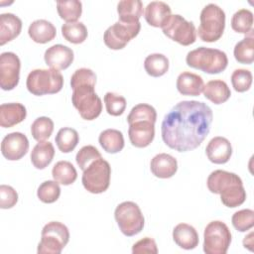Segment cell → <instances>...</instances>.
<instances>
[{"label":"cell","mask_w":254,"mask_h":254,"mask_svg":"<svg viewBox=\"0 0 254 254\" xmlns=\"http://www.w3.org/2000/svg\"><path fill=\"white\" fill-rule=\"evenodd\" d=\"M212 119V110L207 104L196 100L181 101L164 117L162 139L175 151H192L208 135Z\"/></svg>","instance_id":"6da1fadb"},{"label":"cell","mask_w":254,"mask_h":254,"mask_svg":"<svg viewBox=\"0 0 254 254\" xmlns=\"http://www.w3.org/2000/svg\"><path fill=\"white\" fill-rule=\"evenodd\" d=\"M206 186L210 192L220 194L221 202L227 207L239 206L246 199L242 180L234 173L215 170L208 176Z\"/></svg>","instance_id":"7a4b0ae2"},{"label":"cell","mask_w":254,"mask_h":254,"mask_svg":"<svg viewBox=\"0 0 254 254\" xmlns=\"http://www.w3.org/2000/svg\"><path fill=\"white\" fill-rule=\"evenodd\" d=\"M186 63L192 68L202 70L205 73L216 74L227 67L228 59L223 51L199 47L188 53Z\"/></svg>","instance_id":"3957f363"},{"label":"cell","mask_w":254,"mask_h":254,"mask_svg":"<svg viewBox=\"0 0 254 254\" xmlns=\"http://www.w3.org/2000/svg\"><path fill=\"white\" fill-rule=\"evenodd\" d=\"M199 20L196 33L201 41L213 43L221 38L225 29V13L218 5L209 3L204 6Z\"/></svg>","instance_id":"277c9868"},{"label":"cell","mask_w":254,"mask_h":254,"mask_svg":"<svg viewBox=\"0 0 254 254\" xmlns=\"http://www.w3.org/2000/svg\"><path fill=\"white\" fill-rule=\"evenodd\" d=\"M26 86L30 93L37 96L55 94L62 90L64 77L59 70L54 68H36L28 74Z\"/></svg>","instance_id":"5b68a950"},{"label":"cell","mask_w":254,"mask_h":254,"mask_svg":"<svg viewBox=\"0 0 254 254\" xmlns=\"http://www.w3.org/2000/svg\"><path fill=\"white\" fill-rule=\"evenodd\" d=\"M69 240L68 228L60 221L48 222L42 229L39 254H60Z\"/></svg>","instance_id":"8992f818"},{"label":"cell","mask_w":254,"mask_h":254,"mask_svg":"<svg viewBox=\"0 0 254 254\" xmlns=\"http://www.w3.org/2000/svg\"><path fill=\"white\" fill-rule=\"evenodd\" d=\"M114 217L120 231L128 237L140 233L144 227V215L134 201H123L114 211Z\"/></svg>","instance_id":"52a82bcc"},{"label":"cell","mask_w":254,"mask_h":254,"mask_svg":"<svg viewBox=\"0 0 254 254\" xmlns=\"http://www.w3.org/2000/svg\"><path fill=\"white\" fill-rule=\"evenodd\" d=\"M110 176L111 167L109 163L102 158H98L83 171L81 177L82 186L91 193L104 192L109 188Z\"/></svg>","instance_id":"ba28073f"},{"label":"cell","mask_w":254,"mask_h":254,"mask_svg":"<svg viewBox=\"0 0 254 254\" xmlns=\"http://www.w3.org/2000/svg\"><path fill=\"white\" fill-rule=\"evenodd\" d=\"M95 86L83 85L72 89L71 102L85 120H94L102 111V101L94 91Z\"/></svg>","instance_id":"9c48e42d"},{"label":"cell","mask_w":254,"mask_h":254,"mask_svg":"<svg viewBox=\"0 0 254 254\" xmlns=\"http://www.w3.org/2000/svg\"><path fill=\"white\" fill-rule=\"evenodd\" d=\"M231 243L228 226L220 221L209 222L203 232V251L206 254H225Z\"/></svg>","instance_id":"30bf717a"},{"label":"cell","mask_w":254,"mask_h":254,"mask_svg":"<svg viewBox=\"0 0 254 254\" xmlns=\"http://www.w3.org/2000/svg\"><path fill=\"white\" fill-rule=\"evenodd\" d=\"M141 24L137 22L118 21L104 32V44L111 50H121L140 32Z\"/></svg>","instance_id":"8fae6325"},{"label":"cell","mask_w":254,"mask_h":254,"mask_svg":"<svg viewBox=\"0 0 254 254\" xmlns=\"http://www.w3.org/2000/svg\"><path fill=\"white\" fill-rule=\"evenodd\" d=\"M163 33L182 46H190L196 40V30L192 22L179 14L171 15L162 27Z\"/></svg>","instance_id":"7c38bea8"},{"label":"cell","mask_w":254,"mask_h":254,"mask_svg":"<svg viewBox=\"0 0 254 254\" xmlns=\"http://www.w3.org/2000/svg\"><path fill=\"white\" fill-rule=\"evenodd\" d=\"M21 62L12 52H4L0 56V86L3 90L14 89L20 79Z\"/></svg>","instance_id":"4fadbf2b"},{"label":"cell","mask_w":254,"mask_h":254,"mask_svg":"<svg viewBox=\"0 0 254 254\" xmlns=\"http://www.w3.org/2000/svg\"><path fill=\"white\" fill-rule=\"evenodd\" d=\"M29 150V140L21 132H12L6 135L1 143V153L9 161L22 159Z\"/></svg>","instance_id":"5bb4252c"},{"label":"cell","mask_w":254,"mask_h":254,"mask_svg":"<svg viewBox=\"0 0 254 254\" xmlns=\"http://www.w3.org/2000/svg\"><path fill=\"white\" fill-rule=\"evenodd\" d=\"M73 51L62 44H57L46 50L44 60L47 65L57 70L67 68L73 62Z\"/></svg>","instance_id":"9a60e30c"},{"label":"cell","mask_w":254,"mask_h":254,"mask_svg":"<svg viewBox=\"0 0 254 254\" xmlns=\"http://www.w3.org/2000/svg\"><path fill=\"white\" fill-rule=\"evenodd\" d=\"M128 136L131 144L137 148L149 146L155 137V124L150 121H137L129 124Z\"/></svg>","instance_id":"2e32d148"},{"label":"cell","mask_w":254,"mask_h":254,"mask_svg":"<svg viewBox=\"0 0 254 254\" xmlns=\"http://www.w3.org/2000/svg\"><path fill=\"white\" fill-rule=\"evenodd\" d=\"M208 160L213 164H225L232 155V146L228 139L221 136L213 137L205 148Z\"/></svg>","instance_id":"e0dca14e"},{"label":"cell","mask_w":254,"mask_h":254,"mask_svg":"<svg viewBox=\"0 0 254 254\" xmlns=\"http://www.w3.org/2000/svg\"><path fill=\"white\" fill-rule=\"evenodd\" d=\"M150 169L155 177L159 179H169L177 173L178 162L172 155L160 153L151 160Z\"/></svg>","instance_id":"ac0fdd59"},{"label":"cell","mask_w":254,"mask_h":254,"mask_svg":"<svg viewBox=\"0 0 254 254\" xmlns=\"http://www.w3.org/2000/svg\"><path fill=\"white\" fill-rule=\"evenodd\" d=\"M172 15L170 6L163 1H152L145 8V20L153 27L162 28Z\"/></svg>","instance_id":"d6986e66"},{"label":"cell","mask_w":254,"mask_h":254,"mask_svg":"<svg viewBox=\"0 0 254 254\" xmlns=\"http://www.w3.org/2000/svg\"><path fill=\"white\" fill-rule=\"evenodd\" d=\"M26 116V107L21 103L12 102L0 105V125L3 128H10L21 123Z\"/></svg>","instance_id":"ffe728a7"},{"label":"cell","mask_w":254,"mask_h":254,"mask_svg":"<svg viewBox=\"0 0 254 254\" xmlns=\"http://www.w3.org/2000/svg\"><path fill=\"white\" fill-rule=\"evenodd\" d=\"M176 85L178 91L183 95L198 96L202 92L204 83L200 75L190 71H183L179 74Z\"/></svg>","instance_id":"44dd1931"},{"label":"cell","mask_w":254,"mask_h":254,"mask_svg":"<svg viewBox=\"0 0 254 254\" xmlns=\"http://www.w3.org/2000/svg\"><path fill=\"white\" fill-rule=\"evenodd\" d=\"M22 30L21 19L12 13H3L0 15V45L17 38Z\"/></svg>","instance_id":"7402d4cb"},{"label":"cell","mask_w":254,"mask_h":254,"mask_svg":"<svg viewBox=\"0 0 254 254\" xmlns=\"http://www.w3.org/2000/svg\"><path fill=\"white\" fill-rule=\"evenodd\" d=\"M175 243L183 249L191 250L198 245V234L195 228L188 223H179L173 230Z\"/></svg>","instance_id":"603a6c76"},{"label":"cell","mask_w":254,"mask_h":254,"mask_svg":"<svg viewBox=\"0 0 254 254\" xmlns=\"http://www.w3.org/2000/svg\"><path fill=\"white\" fill-rule=\"evenodd\" d=\"M28 34L35 43L46 44L55 39L57 35V29L50 21L39 19L30 24L28 28Z\"/></svg>","instance_id":"cb8c5ba5"},{"label":"cell","mask_w":254,"mask_h":254,"mask_svg":"<svg viewBox=\"0 0 254 254\" xmlns=\"http://www.w3.org/2000/svg\"><path fill=\"white\" fill-rule=\"evenodd\" d=\"M205 98L214 104H222L227 101L231 95L227 83L221 79L209 80L202 89Z\"/></svg>","instance_id":"d4e9b609"},{"label":"cell","mask_w":254,"mask_h":254,"mask_svg":"<svg viewBox=\"0 0 254 254\" xmlns=\"http://www.w3.org/2000/svg\"><path fill=\"white\" fill-rule=\"evenodd\" d=\"M55 156V148L49 141L39 142L31 152V162L38 170L47 168L53 161Z\"/></svg>","instance_id":"484cf974"},{"label":"cell","mask_w":254,"mask_h":254,"mask_svg":"<svg viewBox=\"0 0 254 254\" xmlns=\"http://www.w3.org/2000/svg\"><path fill=\"white\" fill-rule=\"evenodd\" d=\"M144 7L140 0H122L117 4V13L121 22H137L143 16Z\"/></svg>","instance_id":"4316f807"},{"label":"cell","mask_w":254,"mask_h":254,"mask_svg":"<svg viewBox=\"0 0 254 254\" xmlns=\"http://www.w3.org/2000/svg\"><path fill=\"white\" fill-rule=\"evenodd\" d=\"M98 142L102 149L109 154H116L124 148V137L117 129H106L98 137Z\"/></svg>","instance_id":"83f0119b"},{"label":"cell","mask_w":254,"mask_h":254,"mask_svg":"<svg viewBox=\"0 0 254 254\" xmlns=\"http://www.w3.org/2000/svg\"><path fill=\"white\" fill-rule=\"evenodd\" d=\"M52 176L54 181L64 186L71 185L77 178V172L73 165L68 161H59L53 167Z\"/></svg>","instance_id":"f1b7e54d"},{"label":"cell","mask_w":254,"mask_h":254,"mask_svg":"<svg viewBox=\"0 0 254 254\" xmlns=\"http://www.w3.org/2000/svg\"><path fill=\"white\" fill-rule=\"evenodd\" d=\"M169 60L163 54H151L144 61V68L146 72L153 76L159 77L164 75L169 69Z\"/></svg>","instance_id":"f546056e"},{"label":"cell","mask_w":254,"mask_h":254,"mask_svg":"<svg viewBox=\"0 0 254 254\" xmlns=\"http://www.w3.org/2000/svg\"><path fill=\"white\" fill-rule=\"evenodd\" d=\"M55 141L61 152L69 153L72 152L76 147L79 141V136L75 129L64 127L58 131Z\"/></svg>","instance_id":"4dcf8cb0"},{"label":"cell","mask_w":254,"mask_h":254,"mask_svg":"<svg viewBox=\"0 0 254 254\" xmlns=\"http://www.w3.org/2000/svg\"><path fill=\"white\" fill-rule=\"evenodd\" d=\"M57 10L66 23L77 22L82 13V4L78 0H61L57 2Z\"/></svg>","instance_id":"1f68e13d"},{"label":"cell","mask_w":254,"mask_h":254,"mask_svg":"<svg viewBox=\"0 0 254 254\" xmlns=\"http://www.w3.org/2000/svg\"><path fill=\"white\" fill-rule=\"evenodd\" d=\"M235 60L239 64H251L254 61V39L252 33L238 42L233 50Z\"/></svg>","instance_id":"d6a6232c"},{"label":"cell","mask_w":254,"mask_h":254,"mask_svg":"<svg viewBox=\"0 0 254 254\" xmlns=\"http://www.w3.org/2000/svg\"><path fill=\"white\" fill-rule=\"evenodd\" d=\"M63 37L71 44H81L87 38V29L81 22L65 23L62 26Z\"/></svg>","instance_id":"836d02e7"},{"label":"cell","mask_w":254,"mask_h":254,"mask_svg":"<svg viewBox=\"0 0 254 254\" xmlns=\"http://www.w3.org/2000/svg\"><path fill=\"white\" fill-rule=\"evenodd\" d=\"M253 13L248 9L236 11L231 18V28L240 34H251L253 32Z\"/></svg>","instance_id":"e575fe53"},{"label":"cell","mask_w":254,"mask_h":254,"mask_svg":"<svg viewBox=\"0 0 254 254\" xmlns=\"http://www.w3.org/2000/svg\"><path fill=\"white\" fill-rule=\"evenodd\" d=\"M157 119L156 109L147 103H139L135 105L127 116L128 124L137 121H150L155 124Z\"/></svg>","instance_id":"d590c367"},{"label":"cell","mask_w":254,"mask_h":254,"mask_svg":"<svg viewBox=\"0 0 254 254\" xmlns=\"http://www.w3.org/2000/svg\"><path fill=\"white\" fill-rule=\"evenodd\" d=\"M53 131L54 122L51 118L46 116L38 117L31 125V134L38 142H42L50 138Z\"/></svg>","instance_id":"8d00e7d4"},{"label":"cell","mask_w":254,"mask_h":254,"mask_svg":"<svg viewBox=\"0 0 254 254\" xmlns=\"http://www.w3.org/2000/svg\"><path fill=\"white\" fill-rule=\"evenodd\" d=\"M61 195V188L56 181H45L37 190L38 198L44 203H53L59 199Z\"/></svg>","instance_id":"74e56055"},{"label":"cell","mask_w":254,"mask_h":254,"mask_svg":"<svg viewBox=\"0 0 254 254\" xmlns=\"http://www.w3.org/2000/svg\"><path fill=\"white\" fill-rule=\"evenodd\" d=\"M231 222L236 230L248 231L254 226V211L249 208L238 210L232 215Z\"/></svg>","instance_id":"f35d334b"},{"label":"cell","mask_w":254,"mask_h":254,"mask_svg":"<svg viewBox=\"0 0 254 254\" xmlns=\"http://www.w3.org/2000/svg\"><path fill=\"white\" fill-rule=\"evenodd\" d=\"M104 103L106 111L109 115L120 116L126 108V99L122 95L114 92H106L104 95Z\"/></svg>","instance_id":"ab89813d"},{"label":"cell","mask_w":254,"mask_h":254,"mask_svg":"<svg viewBox=\"0 0 254 254\" xmlns=\"http://www.w3.org/2000/svg\"><path fill=\"white\" fill-rule=\"evenodd\" d=\"M96 84V74L93 70L87 67H81L76 69L70 77V86L71 89H74L78 86L91 85L95 86Z\"/></svg>","instance_id":"60d3db41"},{"label":"cell","mask_w":254,"mask_h":254,"mask_svg":"<svg viewBox=\"0 0 254 254\" xmlns=\"http://www.w3.org/2000/svg\"><path fill=\"white\" fill-rule=\"evenodd\" d=\"M252 79L251 71L245 68H237L231 74V83L237 92L247 91L252 84Z\"/></svg>","instance_id":"b9f144b4"},{"label":"cell","mask_w":254,"mask_h":254,"mask_svg":"<svg viewBox=\"0 0 254 254\" xmlns=\"http://www.w3.org/2000/svg\"><path fill=\"white\" fill-rule=\"evenodd\" d=\"M101 158V154L100 152L92 145H86L83 146L76 154L75 156V161L77 166L84 171L91 162H93L94 160Z\"/></svg>","instance_id":"7bdbcfd3"},{"label":"cell","mask_w":254,"mask_h":254,"mask_svg":"<svg viewBox=\"0 0 254 254\" xmlns=\"http://www.w3.org/2000/svg\"><path fill=\"white\" fill-rule=\"evenodd\" d=\"M18 201V193L11 187L7 185L0 186V207L2 209L12 208Z\"/></svg>","instance_id":"ee69618b"},{"label":"cell","mask_w":254,"mask_h":254,"mask_svg":"<svg viewBox=\"0 0 254 254\" xmlns=\"http://www.w3.org/2000/svg\"><path fill=\"white\" fill-rule=\"evenodd\" d=\"M132 253L141 254V253H151L157 254L158 248L155 240L151 237H144L143 239L137 241L132 246Z\"/></svg>","instance_id":"f6af8a7d"},{"label":"cell","mask_w":254,"mask_h":254,"mask_svg":"<svg viewBox=\"0 0 254 254\" xmlns=\"http://www.w3.org/2000/svg\"><path fill=\"white\" fill-rule=\"evenodd\" d=\"M243 246L250 251H253V232H250L247 236L244 237L243 239Z\"/></svg>","instance_id":"bcb514c9"}]
</instances>
